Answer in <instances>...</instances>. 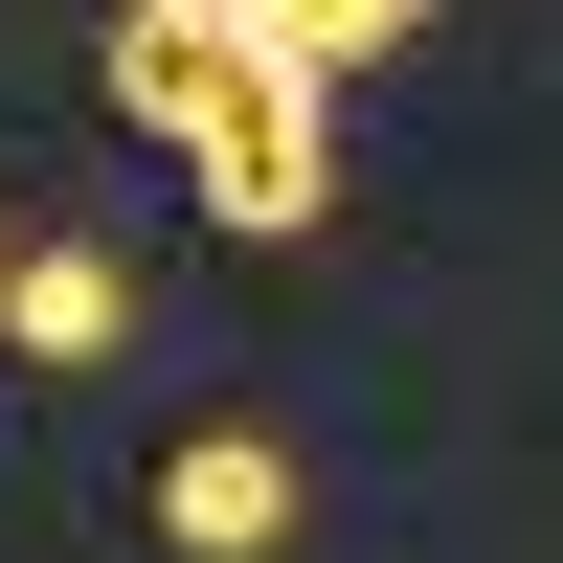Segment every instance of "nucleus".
<instances>
[{
  "label": "nucleus",
  "instance_id": "f257e3e1",
  "mask_svg": "<svg viewBox=\"0 0 563 563\" xmlns=\"http://www.w3.org/2000/svg\"><path fill=\"white\" fill-rule=\"evenodd\" d=\"M113 113L158 135V180H203V225L294 249L339 203V68L271 23H203V0H113Z\"/></svg>",
  "mask_w": 563,
  "mask_h": 563
},
{
  "label": "nucleus",
  "instance_id": "20e7f679",
  "mask_svg": "<svg viewBox=\"0 0 563 563\" xmlns=\"http://www.w3.org/2000/svg\"><path fill=\"white\" fill-rule=\"evenodd\" d=\"M203 23H271V45H316V68H384L429 0H203Z\"/></svg>",
  "mask_w": 563,
  "mask_h": 563
},
{
  "label": "nucleus",
  "instance_id": "f03ea898",
  "mask_svg": "<svg viewBox=\"0 0 563 563\" xmlns=\"http://www.w3.org/2000/svg\"><path fill=\"white\" fill-rule=\"evenodd\" d=\"M135 519H158V563H294L316 541V451L271 429V406H203V429H158Z\"/></svg>",
  "mask_w": 563,
  "mask_h": 563
},
{
  "label": "nucleus",
  "instance_id": "7ed1b4c3",
  "mask_svg": "<svg viewBox=\"0 0 563 563\" xmlns=\"http://www.w3.org/2000/svg\"><path fill=\"white\" fill-rule=\"evenodd\" d=\"M113 339H135V271L90 249V225H45V249H0V361H45V384H90Z\"/></svg>",
  "mask_w": 563,
  "mask_h": 563
}]
</instances>
